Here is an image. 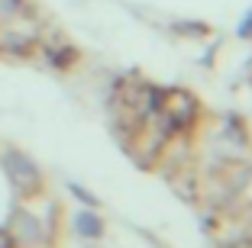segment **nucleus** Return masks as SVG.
<instances>
[{
	"label": "nucleus",
	"instance_id": "nucleus-1",
	"mask_svg": "<svg viewBox=\"0 0 252 248\" xmlns=\"http://www.w3.org/2000/svg\"><path fill=\"white\" fill-rule=\"evenodd\" d=\"M0 248H13V242H10V235L0 232Z\"/></svg>",
	"mask_w": 252,
	"mask_h": 248
}]
</instances>
